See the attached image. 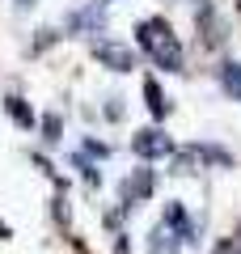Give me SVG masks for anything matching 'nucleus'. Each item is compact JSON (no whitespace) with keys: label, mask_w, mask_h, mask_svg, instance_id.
Segmentation results:
<instances>
[{"label":"nucleus","mask_w":241,"mask_h":254,"mask_svg":"<svg viewBox=\"0 0 241 254\" xmlns=\"http://www.w3.org/2000/svg\"><path fill=\"white\" fill-rule=\"evenodd\" d=\"M135 34H140V47L152 55L157 68H165V72H178V68H182V43H178V34L170 30V21H165V17L140 21Z\"/></svg>","instance_id":"1"},{"label":"nucleus","mask_w":241,"mask_h":254,"mask_svg":"<svg viewBox=\"0 0 241 254\" xmlns=\"http://www.w3.org/2000/svg\"><path fill=\"white\" fill-rule=\"evenodd\" d=\"M135 157H144V161H157V157H170L174 153V140L161 131V127H144V131H135L131 140Z\"/></svg>","instance_id":"2"},{"label":"nucleus","mask_w":241,"mask_h":254,"mask_svg":"<svg viewBox=\"0 0 241 254\" xmlns=\"http://www.w3.org/2000/svg\"><path fill=\"white\" fill-rule=\"evenodd\" d=\"M93 60H102L106 68H115V72H127L135 64V55L127 51V47H119V43H106V38H98L93 43Z\"/></svg>","instance_id":"3"},{"label":"nucleus","mask_w":241,"mask_h":254,"mask_svg":"<svg viewBox=\"0 0 241 254\" xmlns=\"http://www.w3.org/2000/svg\"><path fill=\"white\" fill-rule=\"evenodd\" d=\"M165 229H178V246L195 242V225H190V216H186L182 203H170V208H165Z\"/></svg>","instance_id":"4"},{"label":"nucleus","mask_w":241,"mask_h":254,"mask_svg":"<svg viewBox=\"0 0 241 254\" xmlns=\"http://www.w3.org/2000/svg\"><path fill=\"white\" fill-rule=\"evenodd\" d=\"M152 190H157V174H152V170H135V178L123 187V195H127V199H148Z\"/></svg>","instance_id":"5"},{"label":"nucleus","mask_w":241,"mask_h":254,"mask_svg":"<svg viewBox=\"0 0 241 254\" xmlns=\"http://www.w3.org/2000/svg\"><path fill=\"white\" fill-rule=\"evenodd\" d=\"M220 89L229 93L233 102H241V64H237V60L220 64Z\"/></svg>","instance_id":"6"},{"label":"nucleus","mask_w":241,"mask_h":254,"mask_svg":"<svg viewBox=\"0 0 241 254\" xmlns=\"http://www.w3.org/2000/svg\"><path fill=\"white\" fill-rule=\"evenodd\" d=\"M102 9H106V4H98V0H93L89 9H80L76 17H72V26H85L89 34H102V26H106V13H102Z\"/></svg>","instance_id":"7"},{"label":"nucleus","mask_w":241,"mask_h":254,"mask_svg":"<svg viewBox=\"0 0 241 254\" xmlns=\"http://www.w3.org/2000/svg\"><path fill=\"white\" fill-rule=\"evenodd\" d=\"M144 98H148V110H152V119H157V123L170 115V102H165V93H161V85L152 81V76L144 81Z\"/></svg>","instance_id":"8"},{"label":"nucleus","mask_w":241,"mask_h":254,"mask_svg":"<svg viewBox=\"0 0 241 254\" xmlns=\"http://www.w3.org/2000/svg\"><path fill=\"white\" fill-rule=\"evenodd\" d=\"M4 115H9V119H17L21 127H34V110H30L26 102L17 98V93H9V98H4Z\"/></svg>","instance_id":"9"},{"label":"nucleus","mask_w":241,"mask_h":254,"mask_svg":"<svg viewBox=\"0 0 241 254\" xmlns=\"http://www.w3.org/2000/svg\"><path fill=\"white\" fill-rule=\"evenodd\" d=\"M148 250L152 254H174V250H178V237H170V229L157 225V229H152V237H148Z\"/></svg>","instance_id":"10"},{"label":"nucleus","mask_w":241,"mask_h":254,"mask_svg":"<svg viewBox=\"0 0 241 254\" xmlns=\"http://www.w3.org/2000/svg\"><path fill=\"white\" fill-rule=\"evenodd\" d=\"M60 131H63V119H60V115H47V119H43V140H47V144H55Z\"/></svg>","instance_id":"11"},{"label":"nucleus","mask_w":241,"mask_h":254,"mask_svg":"<svg viewBox=\"0 0 241 254\" xmlns=\"http://www.w3.org/2000/svg\"><path fill=\"white\" fill-rule=\"evenodd\" d=\"M72 165H76V170L85 174V182H89V187H98V170H93V161H85V153H76V157H72Z\"/></svg>","instance_id":"12"},{"label":"nucleus","mask_w":241,"mask_h":254,"mask_svg":"<svg viewBox=\"0 0 241 254\" xmlns=\"http://www.w3.org/2000/svg\"><path fill=\"white\" fill-rule=\"evenodd\" d=\"M195 161H199V148H195V153H178L174 165H178V174H186V170H195Z\"/></svg>","instance_id":"13"},{"label":"nucleus","mask_w":241,"mask_h":254,"mask_svg":"<svg viewBox=\"0 0 241 254\" xmlns=\"http://www.w3.org/2000/svg\"><path fill=\"white\" fill-rule=\"evenodd\" d=\"M85 153H89V157H106V148H102L98 140H85Z\"/></svg>","instance_id":"14"},{"label":"nucleus","mask_w":241,"mask_h":254,"mask_svg":"<svg viewBox=\"0 0 241 254\" xmlns=\"http://www.w3.org/2000/svg\"><path fill=\"white\" fill-rule=\"evenodd\" d=\"M212 254H241V250H237V246H233V242H229V246H216V250H212Z\"/></svg>","instance_id":"15"},{"label":"nucleus","mask_w":241,"mask_h":254,"mask_svg":"<svg viewBox=\"0 0 241 254\" xmlns=\"http://www.w3.org/2000/svg\"><path fill=\"white\" fill-rule=\"evenodd\" d=\"M4 237H9V225H4V220H0V242H4Z\"/></svg>","instance_id":"16"},{"label":"nucleus","mask_w":241,"mask_h":254,"mask_svg":"<svg viewBox=\"0 0 241 254\" xmlns=\"http://www.w3.org/2000/svg\"><path fill=\"white\" fill-rule=\"evenodd\" d=\"M233 246H237V250H241V233H237V242H233Z\"/></svg>","instance_id":"17"},{"label":"nucleus","mask_w":241,"mask_h":254,"mask_svg":"<svg viewBox=\"0 0 241 254\" xmlns=\"http://www.w3.org/2000/svg\"><path fill=\"white\" fill-rule=\"evenodd\" d=\"M98 4H106V0H98Z\"/></svg>","instance_id":"18"}]
</instances>
